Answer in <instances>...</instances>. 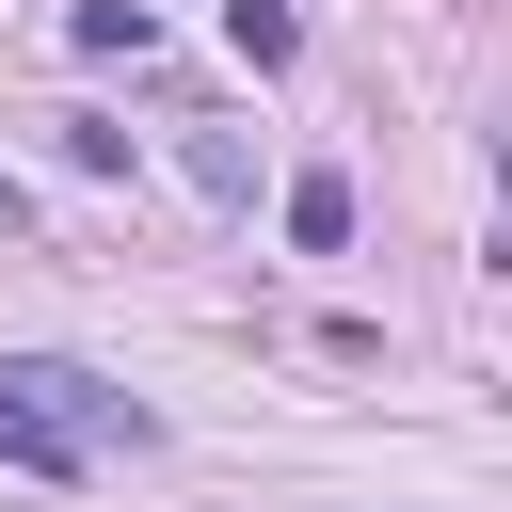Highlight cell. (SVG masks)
Here are the masks:
<instances>
[{
  "mask_svg": "<svg viewBox=\"0 0 512 512\" xmlns=\"http://www.w3.org/2000/svg\"><path fill=\"white\" fill-rule=\"evenodd\" d=\"M16 224H32V192H16V160H0V240H16Z\"/></svg>",
  "mask_w": 512,
  "mask_h": 512,
  "instance_id": "5",
  "label": "cell"
},
{
  "mask_svg": "<svg viewBox=\"0 0 512 512\" xmlns=\"http://www.w3.org/2000/svg\"><path fill=\"white\" fill-rule=\"evenodd\" d=\"M176 160H192V192H208V208H256V144H240V128H192Z\"/></svg>",
  "mask_w": 512,
  "mask_h": 512,
  "instance_id": "2",
  "label": "cell"
},
{
  "mask_svg": "<svg viewBox=\"0 0 512 512\" xmlns=\"http://www.w3.org/2000/svg\"><path fill=\"white\" fill-rule=\"evenodd\" d=\"M160 416L128 400V384H96V368H64V352H0V464H32V480H96L112 448H144Z\"/></svg>",
  "mask_w": 512,
  "mask_h": 512,
  "instance_id": "1",
  "label": "cell"
},
{
  "mask_svg": "<svg viewBox=\"0 0 512 512\" xmlns=\"http://www.w3.org/2000/svg\"><path fill=\"white\" fill-rule=\"evenodd\" d=\"M224 32H240V64H256V80H272V64L304 48V32H288V0H224Z\"/></svg>",
  "mask_w": 512,
  "mask_h": 512,
  "instance_id": "4",
  "label": "cell"
},
{
  "mask_svg": "<svg viewBox=\"0 0 512 512\" xmlns=\"http://www.w3.org/2000/svg\"><path fill=\"white\" fill-rule=\"evenodd\" d=\"M288 240L336 256V240H352V176H288Z\"/></svg>",
  "mask_w": 512,
  "mask_h": 512,
  "instance_id": "3",
  "label": "cell"
}]
</instances>
